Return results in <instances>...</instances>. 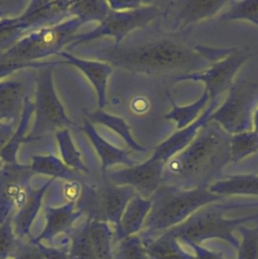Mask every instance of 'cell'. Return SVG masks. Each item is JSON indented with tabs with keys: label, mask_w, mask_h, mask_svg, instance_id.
I'll list each match as a JSON object with an SVG mask.
<instances>
[{
	"label": "cell",
	"mask_w": 258,
	"mask_h": 259,
	"mask_svg": "<svg viewBox=\"0 0 258 259\" xmlns=\"http://www.w3.org/2000/svg\"><path fill=\"white\" fill-rule=\"evenodd\" d=\"M138 32V31H137ZM180 31L130 33L118 46L99 50L97 61L135 73L173 76L174 80L209 67L206 47L192 46Z\"/></svg>",
	"instance_id": "obj_1"
},
{
	"label": "cell",
	"mask_w": 258,
	"mask_h": 259,
	"mask_svg": "<svg viewBox=\"0 0 258 259\" xmlns=\"http://www.w3.org/2000/svg\"><path fill=\"white\" fill-rule=\"evenodd\" d=\"M230 163V135L217 122L203 124L191 143L164 167L163 183L182 189L208 187Z\"/></svg>",
	"instance_id": "obj_2"
},
{
	"label": "cell",
	"mask_w": 258,
	"mask_h": 259,
	"mask_svg": "<svg viewBox=\"0 0 258 259\" xmlns=\"http://www.w3.org/2000/svg\"><path fill=\"white\" fill-rule=\"evenodd\" d=\"M82 25L78 18L70 17L57 25L28 32L0 54V80L20 69L44 67L49 62L38 60L62 52L63 48L71 44Z\"/></svg>",
	"instance_id": "obj_3"
},
{
	"label": "cell",
	"mask_w": 258,
	"mask_h": 259,
	"mask_svg": "<svg viewBox=\"0 0 258 259\" xmlns=\"http://www.w3.org/2000/svg\"><path fill=\"white\" fill-rule=\"evenodd\" d=\"M254 206H258V200L209 203L196 210L180 225L165 232L175 237L182 245L189 242L200 245L209 239H220L238 249L240 241L234 236V231L246 223L258 222V212L235 219H227L225 214L231 209Z\"/></svg>",
	"instance_id": "obj_4"
},
{
	"label": "cell",
	"mask_w": 258,
	"mask_h": 259,
	"mask_svg": "<svg viewBox=\"0 0 258 259\" xmlns=\"http://www.w3.org/2000/svg\"><path fill=\"white\" fill-rule=\"evenodd\" d=\"M223 199L207 187L182 189L163 183L150 197L151 209L138 235L143 239L158 236L180 225L199 208Z\"/></svg>",
	"instance_id": "obj_5"
},
{
	"label": "cell",
	"mask_w": 258,
	"mask_h": 259,
	"mask_svg": "<svg viewBox=\"0 0 258 259\" xmlns=\"http://www.w3.org/2000/svg\"><path fill=\"white\" fill-rule=\"evenodd\" d=\"M64 63L65 61L49 62L38 69L33 100L34 122L25 138V144L39 141L48 135L75 125L67 115L53 81L54 65Z\"/></svg>",
	"instance_id": "obj_6"
},
{
	"label": "cell",
	"mask_w": 258,
	"mask_h": 259,
	"mask_svg": "<svg viewBox=\"0 0 258 259\" xmlns=\"http://www.w3.org/2000/svg\"><path fill=\"white\" fill-rule=\"evenodd\" d=\"M101 178L98 183L82 181L76 208L86 219L107 223L115 230L125 205L138 193L130 186L115 185L105 176Z\"/></svg>",
	"instance_id": "obj_7"
},
{
	"label": "cell",
	"mask_w": 258,
	"mask_h": 259,
	"mask_svg": "<svg viewBox=\"0 0 258 259\" xmlns=\"http://www.w3.org/2000/svg\"><path fill=\"white\" fill-rule=\"evenodd\" d=\"M258 104V82L243 76L235 78L228 96L207 121L217 122L229 135L251 131L253 112Z\"/></svg>",
	"instance_id": "obj_8"
},
{
	"label": "cell",
	"mask_w": 258,
	"mask_h": 259,
	"mask_svg": "<svg viewBox=\"0 0 258 259\" xmlns=\"http://www.w3.org/2000/svg\"><path fill=\"white\" fill-rule=\"evenodd\" d=\"M161 15L162 10L157 2L147 1L146 5L132 10L114 11L110 9L95 28L84 33H77L65 51L104 36L113 37V46H118L134 30L146 27Z\"/></svg>",
	"instance_id": "obj_9"
},
{
	"label": "cell",
	"mask_w": 258,
	"mask_h": 259,
	"mask_svg": "<svg viewBox=\"0 0 258 259\" xmlns=\"http://www.w3.org/2000/svg\"><path fill=\"white\" fill-rule=\"evenodd\" d=\"M251 55L249 48H235L231 54L209 65L204 71L179 77L175 81H201L205 85L209 100H214L230 89L239 69Z\"/></svg>",
	"instance_id": "obj_10"
},
{
	"label": "cell",
	"mask_w": 258,
	"mask_h": 259,
	"mask_svg": "<svg viewBox=\"0 0 258 259\" xmlns=\"http://www.w3.org/2000/svg\"><path fill=\"white\" fill-rule=\"evenodd\" d=\"M33 173L29 165L2 164L0 166V225L20 207L29 190Z\"/></svg>",
	"instance_id": "obj_11"
},
{
	"label": "cell",
	"mask_w": 258,
	"mask_h": 259,
	"mask_svg": "<svg viewBox=\"0 0 258 259\" xmlns=\"http://www.w3.org/2000/svg\"><path fill=\"white\" fill-rule=\"evenodd\" d=\"M164 167V162L151 157L132 167L107 171L103 176L115 185L130 186L142 197L150 198L163 184Z\"/></svg>",
	"instance_id": "obj_12"
},
{
	"label": "cell",
	"mask_w": 258,
	"mask_h": 259,
	"mask_svg": "<svg viewBox=\"0 0 258 259\" xmlns=\"http://www.w3.org/2000/svg\"><path fill=\"white\" fill-rule=\"evenodd\" d=\"M229 1L213 0H174L158 1L165 22L174 31H180L187 25L209 18L223 10Z\"/></svg>",
	"instance_id": "obj_13"
},
{
	"label": "cell",
	"mask_w": 258,
	"mask_h": 259,
	"mask_svg": "<svg viewBox=\"0 0 258 259\" xmlns=\"http://www.w3.org/2000/svg\"><path fill=\"white\" fill-rule=\"evenodd\" d=\"M80 217L82 213L76 208L75 201H67L59 206H47L45 208L46 224L42 231L28 241L33 244L47 242L52 245L56 240L68 236Z\"/></svg>",
	"instance_id": "obj_14"
},
{
	"label": "cell",
	"mask_w": 258,
	"mask_h": 259,
	"mask_svg": "<svg viewBox=\"0 0 258 259\" xmlns=\"http://www.w3.org/2000/svg\"><path fill=\"white\" fill-rule=\"evenodd\" d=\"M219 101L220 97L209 101L208 105L203 110V112L197 117V119H195L188 126L176 131L168 139H166L160 145H158L155 148L151 157L160 160L166 164L172 157H174L176 154L185 149L194 139L200 127L207 122L210 113L216 109Z\"/></svg>",
	"instance_id": "obj_15"
},
{
	"label": "cell",
	"mask_w": 258,
	"mask_h": 259,
	"mask_svg": "<svg viewBox=\"0 0 258 259\" xmlns=\"http://www.w3.org/2000/svg\"><path fill=\"white\" fill-rule=\"evenodd\" d=\"M58 56L64 58L66 63L76 67L86 76L96 91L98 109H102L106 104L107 81L112 72V67L105 62L79 58L65 50L60 52Z\"/></svg>",
	"instance_id": "obj_16"
},
{
	"label": "cell",
	"mask_w": 258,
	"mask_h": 259,
	"mask_svg": "<svg viewBox=\"0 0 258 259\" xmlns=\"http://www.w3.org/2000/svg\"><path fill=\"white\" fill-rule=\"evenodd\" d=\"M30 97L24 80H0V117L3 122H18L24 103Z\"/></svg>",
	"instance_id": "obj_17"
},
{
	"label": "cell",
	"mask_w": 258,
	"mask_h": 259,
	"mask_svg": "<svg viewBox=\"0 0 258 259\" xmlns=\"http://www.w3.org/2000/svg\"><path fill=\"white\" fill-rule=\"evenodd\" d=\"M55 179L50 178L37 188H30L24 202L12 215V226L16 237L23 241L25 238L30 239V229L37 217L45 193ZM28 239V240H29Z\"/></svg>",
	"instance_id": "obj_18"
},
{
	"label": "cell",
	"mask_w": 258,
	"mask_h": 259,
	"mask_svg": "<svg viewBox=\"0 0 258 259\" xmlns=\"http://www.w3.org/2000/svg\"><path fill=\"white\" fill-rule=\"evenodd\" d=\"M152 202L150 198L137 194L125 205L118 227L114 231V244L128 237L141 233L145 221L150 212Z\"/></svg>",
	"instance_id": "obj_19"
},
{
	"label": "cell",
	"mask_w": 258,
	"mask_h": 259,
	"mask_svg": "<svg viewBox=\"0 0 258 259\" xmlns=\"http://www.w3.org/2000/svg\"><path fill=\"white\" fill-rule=\"evenodd\" d=\"M81 130L86 134L90 142L92 143L97 155L99 156L101 163V176L105 175L107 169L114 165H124L132 167L137 164L128 155V152L111 145L104 140L95 130L93 123L88 119H85Z\"/></svg>",
	"instance_id": "obj_20"
},
{
	"label": "cell",
	"mask_w": 258,
	"mask_h": 259,
	"mask_svg": "<svg viewBox=\"0 0 258 259\" xmlns=\"http://www.w3.org/2000/svg\"><path fill=\"white\" fill-rule=\"evenodd\" d=\"M141 240L147 259H195L193 254L186 251L182 244L167 232Z\"/></svg>",
	"instance_id": "obj_21"
},
{
	"label": "cell",
	"mask_w": 258,
	"mask_h": 259,
	"mask_svg": "<svg viewBox=\"0 0 258 259\" xmlns=\"http://www.w3.org/2000/svg\"><path fill=\"white\" fill-rule=\"evenodd\" d=\"M33 175H44L53 179H63L67 182L83 181V175L69 168L61 159L53 154L33 155L29 164Z\"/></svg>",
	"instance_id": "obj_22"
},
{
	"label": "cell",
	"mask_w": 258,
	"mask_h": 259,
	"mask_svg": "<svg viewBox=\"0 0 258 259\" xmlns=\"http://www.w3.org/2000/svg\"><path fill=\"white\" fill-rule=\"evenodd\" d=\"M211 193L225 197L226 195L258 196V174H237L218 179L207 187Z\"/></svg>",
	"instance_id": "obj_23"
},
{
	"label": "cell",
	"mask_w": 258,
	"mask_h": 259,
	"mask_svg": "<svg viewBox=\"0 0 258 259\" xmlns=\"http://www.w3.org/2000/svg\"><path fill=\"white\" fill-rule=\"evenodd\" d=\"M33 113V101H31L30 97L26 99L24 103L23 110L21 112L20 118L15 126L13 134L10 139L7 141L5 146L2 148L0 152V161L1 164H16L18 163L16 160L17 151L21 144H25V138L27 136L26 132L30 122L31 115Z\"/></svg>",
	"instance_id": "obj_24"
},
{
	"label": "cell",
	"mask_w": 258,
	"mask_h": 259,
	"mask_svg": "<svg viewBox=\"0 0 258 259\" xmlns=\"http://www.w3.org/2000/svg\"><path fill=\"white\" fill-rule=\"evenodd\" d=\"M86 119H88L91 123H99L110 128L111 131L116 133L132 150L137 152L147 151V149L144 146L140 145L134 139L133 135L131 134L130 127L123 118L104 112L102 109H97L95 111L87 113Z\"/></svg>",
	"instance_id": "obj_25"
},
{
	"label": "cell",
	"mask_w": 258,
	"mask_h": 259,
	"mask_svg": "<svg viewBox=\"0 0 258 259\" xmlns=\"http://www.w3.org/2000/svg\"><path fill=\"white\" fill-rule=\"evenodd\" d=\"M168 97L171 102V110L165 115V118L174 120L178 130L188 126L195 119H197V117L201 114L200 112L206 108V104H208L210 101L208 93L205 89L197 100L184 106L177 105L170 95Z\"/></svg>",
	"instance_id": "obj_26"
},
{
	"label": "cell",
	"mask_w": 258,
	"mask_h": 259,
	"mask_svg": "<svg viewBox=\"0 0 258 259\" xmlns=\"http://www.w3.org/2000/svg\"><path fill=\"white\" fill-rule=\"evenodd\" d=\"M90 221L89 232L96 259H113L114 231L103 222Z\"/></svg>",
	"instance_id": "obj_27"
},
{
	"label": "cell",
	"mask_w": 258,
	"mask_h": 259,
	"mask_svg": "<svg viewBox=\"0 0 258 259\" xmlns=\"http://www.w3.org/2000/svg\"><path fill=\"white\" fill-rule=\"evenodd\" d=\"M56 140L62 157V161L71 169L81 174H88L89 169L84 164L80 151L77 149L70 128H63L58 131L56 134Z\"/></svg>",
	"instance_id": "obj_28"
},
{
	"label": "cell",
	"mask_w": 258,
	"mask_h": 259,
	"mask_svg": "<svg viewBox=\"0 0 258 259\" xmlns=\"http://www.w3.org/2000/svg\"><path fill=\"white\" fill-rule=\"evenodd\" d=\"M89 224L90 221L86 219L82 225L73 228L68 235L70 238L69 259H96L90 239Z\"/></svg>",
	"instance_id": "obj_29"
},
{
	"label": "cell",
	"mask_w": 258,
	"mask_h": 259,
	"mask_svg": "<svg viewBox=\"0 0 258 259\" xmlns=\"http://www.w3.org/2000/svg\"><path fill=\"white\" fill-rule=\"evenodd\" d=\"M109 10L107 1H71L69 6L70 16L78 18L83 24L90 21L101 22Z\"/></svg>",
	"instance_id": "obj_30"
},
{
	"label": "cell",
	"mask_w": 258,
	"mask_h": 259,
	"mask_svg": "<svg viewBox=\"0 0 258 259\" xmlns=\"http://www.w3.org/2000/svg\"><path fill=\"white\" fill-rule=\"evenodd\" d=\"M258 151V133L254 130L230 135V162L238 163Z\"/></svg>",
	"instance_id": "obj_31"
},
{
	"label": "cell",
	"mask_w": 258,
	"mask_h": 259,
	"mask_svg": "<svg viewBox=\"0 0 258 259\" xmlns=\"http://www.w3.org/2000/svg\"><path fill=\"white\" fill-rule=\"evenodd\" d=\"M225 8V11L220 14L221 20H248L258 24V1H229Z\"/></svg>",
	"instance_id": "obj_32"
},
{
	"label": "cell",
	"mask_w": 258,
	"mask_h": 259,
	"mask_svg": "<svg viewBox=\"0 0 258 259\" xmlns=\"http://www.w3.org/2000/svg\"><path fill=\"white\" fill-rule=\"evenodd\" d=\"M29 30L20 17L7 18L0 21V54L11 48L16 41L27 34Z\"/></svg>",
	"instance_id": "obj_33"
},
{
	"label": "cell",
	"mask_w": 258,
	"mask_h": 259,
	"mask_svg": "<svg viewBox=\"0 0 258 259\" xmlns=\"http://www.w3.org/2000/svg\"><path fill=\"white\" fill-rule=\"evenodd\" d=\"M242 239L236 259H258V224L255 227L241 226L237 229Z\"/></svg>",
	"instance_id": "obj_34"
},
{
	"label": "cell",
	"mask_w": 258,
	"mask_h": 259,
	"mask_svg": "<svg viewBox=\"0 0 258 259\" xmlns=\"http://www.w3.org/2000/svg\"><path fill=\"white\" fill-rule=\"evenodd\" d=\"M113 259H147L140 236L135 235L115 243Z\"/></svg>",
	"instance_id": "obj_35"
},
{
	"label": "cell",
	"mask_w": 258,
	"mask_h": 259,
	"mask_svg": "<svg viewBox=\"0 0 258 259\" xmlns=\"http://www.w3.org/2000/svg\"><path fill=\"white\" fill-rule=\"evenodd\" d=\"M20 242L13 231L12 217H9L0 225V259H11Z\"/></svg>",
	"instance_id": "obj_36"
},
{
	"label": "cell",
	"mask_w": 258,
	"mask_h": 259,
	"mask_svg": "<svg viewBox=\"0 0 258 259\" xmlns=\"http://www.w3.org/2000/svg\"><path fill=\"white\" fill-rule=\"evenodd\" d=\"M29 1L0 0V21L19 16L28 5Z\"/></svg>",
	"instance_id": "obj_37"
},
{
	"label": "cell",
	"mask_w": 258,
	"mask_h": 259,
	"mask_svg": "<svg viewBox=\"0 0 258 259\" xmlns=\"http://www.w3.org/2000/svg\"><path fill=\"white\" fill-rule=\"evenodd\" d=\"M11 259H45V257L35 244L21 241Z\"/></svg>",
	"instance_id": "obj_38"
},
{
	"label": "cell",
	"mask_w": 258,
	"mask_h": 259,
	"mask_svg": "<svg viewBox=\"0 0 258 259\" xmlns=\"http://www.w3.org/2000/svg\"><path fill=\"white\" fill-rule=\"evenodd\" d=\"M35 245L41 252L45 259H69L68 249L58 246L46 245L44 243H36Z\"/></svg>",
	"instance_id": "obj_39"
},
{
	"label": "cell",
	"mask_w": 258,
	"mask_h": 259,
	"mask_svg": "<svg viewBox=\"0 0 258 259\" xmlns=\"http://www.w3.org/2000/svg\"><path fill=\"white\" fill-rule=\"evenodd\" d=\"M183 245H185L191 249L192 254L194 255L195 259H225L223 254L212 251V250H209L207 248H204L199 244L189 242V243H186Z\"/></svg>",
	"instance_id": "obj_40"
},
{
	"label": "cell",
	"mask_w": 258,
	"mask_h": 259,
	"mask_svg": "<svg viewBox=\"0 0 258 259\" xmlns=\"http://www.w3.org/2000/svg\"><path fill=\"white\" fill-rule=\"evenodd\" d=\"M108 6L114 11H124L140 8L147 4V1H137V0H117V1H107Z\"/></svg>",
	"instance_id": "obj_41"
},
{
	"label": "cell",
	"mask_w": 258,
	"mask_h": 259,
	"mask_svg": "<svg viewBox=\"0 0 258 259\" xmlns=\"http://www.w3.org/2000/svg\"><path fill=\"white\" fill-rule=\"evenodd\" d=\"M15 126L16 123L14 122H2L0 124V152L7 143V141L10 139L11 135L15 130ZM2 164H0V166Z\"/></svg>",
	"instance_id": "obj_42"
},
{
	"label": "cell",
	"mask_w": 258,
	"mask_h": 259,
	"mask_svg": "<svg viewBox=\"0 0 258 259\" xmlns=\"http://www.w3.org/2000/svg\"><path fill=\"white\" fill-rule=\"evenodd\" d=\"M252 123H253V130L258 133V106L253 112V117H252Z\"/></svg>",
	"instance_id": "obj_43"
},
{
	"label": "cell",
	"mask_w": 258,
	"mask_h": 259,
	"mask_svg": "<svg viewBox=\"0 0 258 259\" xmlns=\"http://www.w3.org/2000/svg\"><path fill=\"white\" fill-rule=\"evenodd\" d=\"M2 122H3V121H2V119H1V117H0V124H1Z\"/></svg>",
	"instance_id": "obj_44"
}]
</instances>
